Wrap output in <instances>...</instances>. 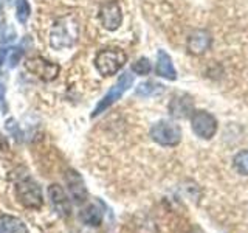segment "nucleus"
I'll use <instances>...</instances> for the list:
<instances>
[{
	"instance_id": "1",
	"label": "nucleus",
	"mask_w": 248,
	"mask_h": 233,
	"mask_svg": "<svg viewBox=\"0 0 248 233\" xmlns=\"http://www.w3.org/2000/svg\"><path fill=\"white\" fill-rule=\"evenodd\" d=\"M78 34H79L78 22L72 16H65V17H61L58 22H54L50 33V44L56 50L70 49L78 41Z\"/></svg>"
},
{
	"instance_id": "2",
	"label": "nucleus",
	"mask_w": 248,
	"mask_h": 233,
	"mask_svg": "<svg viewBox=\"0 0 248 233\" xmlns=\"http://www.w3.org/2000/svg\"><path fill=\"white\" fill-rule=\"evenodd\" d=\"M127 54L120 49H104L95 58V66L103 76H112L126 64Z\"/></svg>"
},
{
	"instance_id": "3",
	"label": "nucleus",
	"mask_w": 248,
	"mask_h": 233,
	"mask_svg": "<svg viewBox=\"0 0 248 233\" xmlns=\"http://www.w3.org/2000/svg\"><path fill=\"white\" fill-rule=\"evenodd\" d=\"M151 137L161 146H177L182 142V129L172 121L161 120L151 128Z\"/></svg>"
},
{
	"instance_id": "4",
	"label": "nucleus",
	"mask_w": 248,
	"mask_h": 233,
	"mask_svg": "<svg viewBox=\"0 0 248 233\" xmlns=\"http://www.w3.org/2000/svg\"><path fill=\"white\" fill-rule=\"evenodd\" d=\"M16 193H17V198L20 200V204L27 208H41L44 204V198H42V190L33 179H23L16 186Z\"/></svg>"
},
{
	"instance_id": "5",
	"label": "nucleus",
	"mask_w": 248,
	"mask_h": 233,
	"mask_svg": "<svg viewBox=\"0 0 248 233\" xmlns=\"http://www.w3.org/2000/svg\"><path fill=\"white\" fill-rule=\"evenodd\" d=\"M132 84H134V76H132L129 72L126 73H123L120 76V80L116 81V84L113 85V87L108 90L107 95L99 101V104L95 107V111H93L92 116L95 118V116H98L99 114H103L106 109L110 107L115 101H118L123 95H124V92H127L130 87H132Z\"/></svg>"
},
{
	"instance_id": "6",
	"label": "nucleus",
	"mask_w": 248,
	"mask_h": 233,
	"mask_svg": "<svg viewBox=\"0 0 248 233\" xmlns=\"http://www.w3.org/2000/svg\"><path fill=\"white\" fill-rule=\"evenodd\" d=\"M191 126L197 137L209 140L217 132V120L206 111H194L191 115Z\"/></svg>"
},
{
	"instance_id": "7",
	"label": "nucleus",
	"mask_w": 248,
	"mask_h": 233,
	"mask_svg": "<svg viewBox=\"0 0 248 233\" xmlns=\"http://www.w3.org/2000/svg\"><path fill=\"white\" fill-rule=\"evenodd\" d=\"M25 67L30 73L36 75L37 78H41L44 81H53L56 80L59 72H61V67L54 62L41 58V56H36V58H30L25 62Z\"/></svg>"
},
{
	"instance_id": "8",
	"label": "nucleus",
	"mask_w": 248,
	"mask_h": 233,
	"mask_svg": "<svg viewBox=\"0 0 248 233\" xmlns=\"http://www.w3.org/2000/svg\"><path fill=\"white\" fill-rule=\"evenodd\" d=\"M99 20L103 23V27L107 30H116L123 22V13L121 6L116 0H108L99 6Z\"/></svg>"
},
{
	"instance_id": "9",
	"label": "nucleus",
	"mask_w": 248,
	"mask_h": 233,
	"mask_svg": "<svg viewBox=\"0 0 248 233\" xmlns=\"http://www.w3.org/2000/svg\"><path fill=\"white\" fill-rule=\"evenodd\" d=\"M213 44L211 33L208 30H194L188 37V51L191 54H205Z\"/></svg>"
},
{
	"instance_id": "10",
	"label": "nucleus",
	"mask_w": 248,
	"mask_h": 233,
	"mask_svg": "<svg viewBox=\"0 0 248 233\" xmlns=\"http://www.w3.org/2000/svg\"><path fill=\"white\" fill-rule=\"evenodd\" d=\"M48 198L51 200V204L54 210H58V213L61 216H68L72 213V204H70V199L65 194V191L62 190V186L53 183L48 186Z\"/></svg>"
},
{
	"instance_id": "11",
	"label": "nucleus",
	"mask_w": 248,
	"mask_h": 233,
	"mask_svg": "<svg viewBox=\"0 0 248 233\" xmlns=\"http://www.w3.org/2000/svg\"><path fill=\"white\" fill-rule=\"evenodd\" d=\"M67 185H68L70 196H72V199L76 202V204H82V202L87 199V188H85L84 181L76 171H73V169L68 171Z\"/></svg>"
},
{
	"instance_id": "12",
	"label": "nucleus",
	"mask_w": 248,
	"mask_h": 233,
	"mask_svg": "<svg viewBox=\"0 0 248 233\" xmlns=\"http://www.w3.org/2000/svg\"><path fill=\"white\" fill-rule=\"evenodd\" d=\"M169 112L175 118H186L194 112V103L188 95H178L169 103Z\"/></svg>"
},
{
	"instance_id": "13",
	"label": "nucleus",
	"mask_w": 248,
	"mask_h": 233,
	"mask_svg": "<svg viewBox=\"0 0 248 233\" xmlns=\"http://www.w3.org/2000/svg\"><path fill=\"white\" fill-rule=\"evenodd\" d=\"M155 72H157L158 76L165 78V80H169V81L177 80V72H175V68H174L172 59H170V56L165 50L158 51L157 67H155Z\"/></svg>"
},
{
	"instance_id": "14",
	"label": "nucleus",
	"mask_w": 248,
	"mask_h": 233,
	"mask_svg": "<svg viewBox=\"0 0 248 233\" xmlns=\"http://www.w3.org/2000/svg\"><path fill=\"white\" fill-rule=\"evenodd\" d=\"M0 229H2L3 233H28L25 224L19 217H14L10 215L0 216Z\"/></svg>"
},
{
	"instance_id": "15",
	"label": "nucleus",
	"mask_w": 248,
	"mask_h": 233,
	"mask_svg": "<svg viewBox=\"0 0 248 233\" xmlns=\"http://www.w3.org/2000/svg\"><path fill=\"white\" fill-rule=\"evenodd\" d=\"M81 221L85 225H90V227H98V225L103 222V212L95 205H87L82 212H81Z\"/></svg>"
},
{
	"instance_id": "16",
	"label": "nucleus",
	"mask_w": 248,
	"mask_h": 233,
	"mask_svg": "<svg viewBox=\"0 0 248 233\" xmlns=\"http://www.w3.org/2000/svg\"><path fill=\"white\" fill-rule=\"evenodd\" d=\"M160 92H163V85L155 84L152 81L143 83L137 87V95L140 97H152V95H157Z\"/></svg>"
},
{
	"instance_id": "17",
	"label": "nucleus",
	"mask_w": 248,
	"mask_h": 233,
	"mask_svg": "<svg viewBox=\"0 0 248 233\" xmlns=\"http://www.w3.org/2000/svg\"><path fill=\"white\" fill-rule=\"evenodd\" d=\"M232 162H234V168L237 169V173L248 176V150L237 152Z\"/></svg>"
},
{
	"instance_id": "18",
	"label": "nucleus",
	"mask_w": 248,
	"mask_h": 233,
	"mask_svg": "<svg viewBox=\"0 0 248 233\" xmlns=\"http://www.w3.org/2000/svg\"><path fill=\"white\" fill-rule=\"evenodd\" d=\"M31 14V8L27 0H19L17 2V20L20 23H25Z\"/></svg>"
},
{
	"instance_id": "19",
	"label": "nucleus",
	"mask_w": 248,
	"mask_h": 233,
	"mask_svg": "<svg viewBox=\"0 0 248 233\" xmlns=\"http://www.w3.org/2000/svg\"><path fill=\"white\" fill-rule=\"evenodd\" d=\"M151 68L152 67H151L149 59L141 58V59H138L134 66H132V72H135L137 75H149Z\"/></svg>"
},
{
	"instance_id": "20",
	"label": "nucleus",
	"mask_w": 248,
	"mask_h": 233,
	"mask_svg": "<svg viewBox=\"0 0 248 233\" xmlns=\"http://www.w3.org/2000/svg\"><path fill=\"white\" fill-rule=\"evenodd\" d=\"M22 54H23L22 49H10L8 50V54H6V61L10 62L11 67H16L17 66V62L20 61Z\"/></svg>"
},
{
	"instance_id": "21",
	"label": "nucleus",
	"mask_w": 248,
	"mask_h": 233,
	"mask_svg": "<svg viewBox=\"0 0 248 233\" xmlns=\"http://www.w3.org/2000/svg\"><path fill=\"white\" fill-rule=\"evenodd\" d=\"M3 151H8V140L0 134V154H2Z\"/></svg>"
},
{
	"instance_id": "22",
	"label": "nucleus",
	"mask_w": 248,
	"mask_h": 233,
	"mask_svg": "<svg viewBox=\"0 0 248 233\" xmlns=\"http://www.w3.org/2000/svg\"><path fill=\"white\" fill-rule=\"evenodd\" d=\"M3 23V10H2V6H0V25Z\"/></svg>"
}]
</instances>
